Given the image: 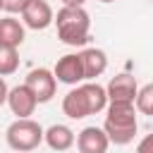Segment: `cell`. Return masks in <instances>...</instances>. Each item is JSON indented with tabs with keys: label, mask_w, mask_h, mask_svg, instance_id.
<instances>
[{
	"label": "cell",
	"mask_w": 153,
	"mask_h": 153,
	"mask_svg": "<svg viewBox=\"0 0 153 153\" xmlns=\"http://www.w3.org/2000/svg\"><path fill=\"white\" fill-rule=\"evenodd\" d=\"M86 0H62V5H69V7H84Z\"/></svg>",
	"instance_id": "obj_18"
},
{
	"label": "cell",
	"mask_w": 153,
	"mask_h": 153,
	"mask_svg": "<svg viewBox=\"0 0 153 153\" xmlns=\"http://www.w3.org/2000/svg\"><path fill=\"white\" fill-rule=\"evenodd\" d=\"M5 103L12 110V115H17V117H31L33 110H36V105H38V98L33 96V91L26 84H19V86H12L7 91Z\"/></svg>",
	"instance_id": "obj_7"
},
{
	"label": "cell",
	"mask_w": 153,
	"mask_h": 153,
	"mask_svg": "<svg viewBox=\"0 0 153 153\" xmlns=\"http://www.w3.org/2000/svg\"><path fill=\"white\" fill-rule=\"evenodd\" d=\"M81 60H84L86 81L98 79V76L108 69V55H105L100 48H86V50H81Z\"/></svg>",
	"instance_id": "obj_12"
},
{
	"label": "cell",
	"mask_w": 153,
	"mask_h": 153,
	"mask_svg": "<svg viewBox=\"0 0 153 153\" xmlns=\"http://www.w3.org/2000/svg\"><path fill=\"white\" fill-rule=\"evenodd\" d=\"M108 105H110L108 88L96 84V81L79 84L62 98V112L69 120H84L88 115H96V112L105 110Z\"/></svg>",
	"instance_id": "obj_1"
},
{
	"label": "cell",
	"mask_w": 153,
	"mask_h": 153,
	"mask_svg": "<svg viewBox=\"0 0 153 153\" xmlns=\"http://www.w3.org/2000/svg\"><path fill=\"white\" fill-rule=\"evenodd\" d=\"M5 141H7V146H10L12 151H17V153H29V151L38 148V146L45 141V129H43L36 120H31V117H17V120L7 127Z\"/></svg>",
	"instance_id": "obj_4"
},
{
	"label": "cell",
	"mask_w": 153,
	"mask_h": 153,
	"mask_svg": "<svg viewBox=\"0 0 153 153\" xmlns=\"http://www.w3.org/2000/svg\"><path fill=\"white\" fill-rule=\"evenodd\" d=\"M136 110L141 115H148L153 117V84H146L139 88V96H136Z\"/></svg>",
	"instance_id": "obj_15"
},
{
	"label": "cell",
	"mask_w": 153,
	"mask_h": 153,
	"mask_svg": "<svg viewBox=\"0 0 153 153\" xmlns=\"http://www.w3.org/2000/svg\"><path fill=\"white\" fill-rule=\"evenodd\" d=\"M55 76L57 81L67 84V86H79L81 81H86V72H84V60H81V53H69V55H62L57 62H55Z\"/></svg>",
	"instance_id": "obj_5"
},
{
	"label": "cell",
	"mask_w": 153,
	"mask_h": 153,
	"mask_svg": "<svg viewBox=\"0 0 153 153\" xmlns=\"http://www.w3.org/2000/svg\"><path fill=\"white\" fill-rule=\"evenodd\" d=\"M24 84L33 91V96L38 98V103L53 100V96H55V91H57V76H55V72H50V69H45V67L31 69V72L26 74V81H24Z\"/></svg>",
	"instance_id": "obj_6"
},
{
	"label": "cell",
	"mask_w": 153,
	"mask_h": 153,
	"mask_svg": "<svg viewBox=\"0 0 153 153\" xmlns=\"http://www.w3.org/2000/svg\"><path fill=\"white\" fill-rule=\"evenodd\" d=\"M29 0H0V10L5 14H22Z\"/></svg>",
	"instance_id": "obj_16"
},
{
	"label": "cell",
	"mask_w": 153,
	"mask_h": 153,
	"mask_svg": "<svg viewBox=\"0 0 153 153\" xmlns=\"http://www.w3.org/2000/svg\"><path fill=\"white\" fill-rule=\"evenodd\" d=\"M108 98L110 103H136V96H139V84L131 74L122 72V74H115L110 81H108Z\"/></svg>",
	"instance_id": "obj_8"
},
{
	"label": "cell",
	"mask_w": 153,
	"mask_h": 153,
	"mask_svg": "<svg viewBox=\"0 0 153 153\" xmlns=\"http://www.w3.org/2000/svg\"><path fill=\"white\" fill-rule=\"evenodd\" d=\"M22 22L33 31H43L55 22V12L45 0H29V5L22 12Z\"/></svg>",
	"instance_id": "obj_9"
},
{
	"label": "cell",
	"mask_w": 153,
	"mask_h": 153,
	"mask_svg": "<svg viewBox=\"0 0 153 153\" xmlns=\"http://www.w3.org/2000/svg\"><path fill=\"white\" fill-rule=\"evenodd\" d=\"M134 153H153V134H146V136L139 141V146H136Z\"/></svg>",
	"instance_id": "obj_17"
},
{
	"label": "cell",
	"mask_w": 153,
	"mask_h": 153,
	"mask_svg": "<svg viewBox=\"0 0 153 153\" xmlns=\"http://www.w3.org/2000/svg\"><path fill=\"white\" fill-rule=\"evenodd\" d=\"M19 67V50L12 45H0V74L10 76Z\"/></svg>",
	"instance_id": "obj_14"
},
{
	"label": "cell",
	"mask_w": 153,
	"mask_h": 153,
	"mask_svg": "<svg viewBox=\"0 0 153 153\" xmlns=\"http://www.w3.org/2000/svg\"><path fill=\"white\" fill-rule=\"evenodd\" d=\"M100 2H115V0H100Z\"/></svg>",
	"instance_id": "obj_19"
},
{
	"label": "cell",
	"mask_w": 153,
	"mask_h": 153,
	"mask_svg": "<svg viewBox=\"0 0 153 153\" xmlns=\"http://www.w3.org/2000/svg\"><path fill=\"white\" fill-rule=\"evenodd\" d=\"M74 141H76V136H74V131L67 124H53V127L45 129V143L53 151H57V153L69 151L74 146Z\"/></svg>",
	"instance_id": "obj_13"
},
{
	"label": "cell",
	"mask_w": 153,
	"mask_h": 153,
	"mask_svg": "<svg viewBox=\"0 0 153 153\" xmlns=\"http://www.w3.org/2000/svg\"><path fill=\"white\" fill-rule=\"evenodd\" d=\"M110 136L103 127H84L76 136V148L79 153H108Z\"/></svg>",
	"instance_id": "obj_10"
},
{
	"label": "cell",
	"mask_w": 153,
	"mask_h": 153,
	"mask_svg": "<svg viewBox=\"0 0 153 153\" xmlns=\"http://www.w3.org/2000/svg\"><path fill=\"white\" fill-rule=\"evenodd\" d=\"M55 24H57V38L65 45H86L91 33V17L84 7L62 5V10H57Z\"/></svg>",
	"instance_id": "obj_3"
},
{
	"label": "cell",
	"mask_w": 153,
	"mask_h": 153,
	"mask_svg": "<svg viewBox=\"0 0 153 153\" xmlns=\"http://www.w3.org/2000/svg\"><path fill=\"white\" fill-rule=\"evenodd\" d=\"M24 26L26 24H22L19 19H14V17H2L0 19V45H12V48H19L22 43H24Z\"/></svg>",
	"instance_id": "obj_11"
},
{
	"label": "cell",
	"mask_w": 153,
	"mask_h": 153,
	"mask_svg": "<svg viewBox=\"0 0 153 153\" xmlns=\"http://www.w3.org/2000/svg\"><path fill=\"white\" fill-rule=\"evenodd\" d=\"M110 141L115 146H127L134 141L139 122H136V103H110L103 122Z\"/></svg>",
	"instance_id": "obj_2"
}]
</instances>
